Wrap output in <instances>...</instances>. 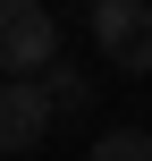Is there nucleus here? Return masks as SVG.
I'll return each instance as SVG.
<instances>
[{
    "label": "nucleus",
    "instance_id": "obj_1",
    "mask_svg": "<svg viewBox=\"0 0 152 161\" xmlns=\"http://www.w3.org/2000/svg\"><path fill=\"white\" fill-rule=\"evenodd\" d=\"M59 59V25L42 0H0V76H42Z\"/></svg>",
    "mask_w": 152,
    "mask_h": 161
},
{
    "label": "nucleus",
    "instance_id": "obj_3",
    "mask_svg": "<svg viewBox=\"0 0 152 161\" xmlns=\"http://www.w3.org/2000/svg\"><path fill=\"white\" fill-rule=\"evenodd\" d=\"M51 119H59V102L42 76H0V153H34Z\"/></svg>",
    "mask_w": 152,
    "mask_h": 161
},
{
    "label": "nucleus",
    "instance_id": "obj_2",
    "mask_svg": "<svg viewBox=\"0 0 152 161\" xmlns=\"http://www.w3.org/2000/svg\"><path fill=\"white\" fill-rule=\"evenodd\" d=\"M93 42L110 68L144 76L152 68V0H93Z\"/></svg>",
    "mask_w": 152,
    "mask_h": 161
},
{
    "label": "nucleus",
    "instance_id": "obj_5",
    "mask_svg": "<svg viewBox=\"0 0 152 161\" xmlns=\"http://www.w3.org/2000/svg\"><path fill=\"white\" fill-rule=\"evenodd\" d=\"M93 161H152V136L144 127H110V136H93Z\"/></svg>",
    "mask_w": 152,
    "mask_h": 161
},
{
    "label": "nucleus",
    "instance_id": "obj_4",
    "mask_svg": "<svg viewBox=\"0 0 152 161\" xmlns=\"http://www.w3.org/2000/svg\"><path fill=\"white\" fill-rule=\"evenodd\" d=\"M42 85H51V102H59V110H85V102H93V76H85V68H68V59H51V68H42Z\"/></svg>",
    "mask_w": 152,
    "mask_h": 161
}]
</instances>
